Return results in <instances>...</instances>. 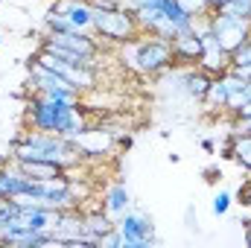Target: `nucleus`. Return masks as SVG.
<instances>
[{"label": "nucleus", "mask_w": 251, "mask_h": 248, "mask_svg": "<svg viewBox=\"0 0 251 248\" xmlns=\"http://www.w3.org/2000/svg\"><path fill=\"white\" fill-rule=\"evenodd\" d=\"M50 12L64 15L73 24V29H79V32H94V9L88 0H53Z\"/></svg>", "instance_id": "9"}, {"label": "nucleus", "mask_w": 251, "mask_h": 248, "mask_svg": "<svg viewBox=\"0 0 251 248\" xmlns=\"http://www.w3.org/2000/svg\"><path fill=\"white\" fill-rule=\"evenodd\" d=\"M207 21H210V29L219 41V47L231 56L234 50H240L246 41L251 38V24L249 21H240V18H231V15H222V12H207Z\"/></svg>", "instance_id": "7"}, {"label": "nucleus", "mask_w": 251, "mask_h": 248, "mask_svg": "<svg viewBox=\"0 0 251 248\" xmlns=\"http://www.w3.org/2000/svg\"><path fill=\"white\" fill-rule=\"evenodd\" d=\"M94 32L102 41L117 47V44H123L128 38H134L140 29H137L134 15L126 6H120V9H108V12H94Z\"/></svg>", "instance_id": "5"}, {"label": "nucleus", "mask_w": 251, "mask_h": 248, "mask_svg": "<svg viewBox=\"0 0 251 248\" xmlns=\"http://www.w3.org/2000/svg\"><path fill=\"white\" fill-rule=\"evenodd\" d=\"M187 15H193V18H201V15H207V3L204 0H176Z\"/></svg>", "instance_id": "20"}, {"label": "nucleus", "mask_w": 251, "mask_h": 248, "mask_svg": "<svg viewBox=\"0 0 251 248\" xmlns=\"http://www.w3.org/2000/svg\"><path fill=\"white\" fill-rule=\"evenodd\" d=\"M9 152H12V161H50V164H59L62 170H76L88 161V155L76 140H67L50 131H35V128L15 137Z\"/></svg>", "instance_id": "2"}, {"label": "nucleus", "mask_w": 251, "mask_h": 248, "mask_svg": "<svg viewBox=\"0 0 251 248\" xmlns=\"http://www.w3.org/2000/svg\"><path fill=\"white\" fill-rule=\"evenodd\" d=\"M249 24H251V18H249Z\"/></svg>", "instance_id": "34"}, {"label": "nucleus", "mask_w": 251, "mask_h": 248, "mask_svg": "<svg viewBox=\"0 0 251 248\" xmlns=\"http://www.w3.org/2000/svg\"><path fill=\"white\" fill-rule=\"evenodd\" d=\"M9 164H12V152H9V155H0V170L9 167Z\"/></svg>", "instance_id": "31"}, {"label": "nucleus", "mask_w": 251, "mask_h": 248, "mask_svg": "<svg viewBox=\"0 0 251 248\" xmlns=\"http://www.w3.org/2000/svg\"><path fill=\"white\" fill-rule=\"evenodd\" d=\"M240 117H251V99L240 108V111H237V114H234V120H240Z\"/></svg>", "instance_id": "30"}, {"label": "nucleus", "mask_w": 251, "mask_h": 248, "mask_svg": "<svg viewBox=\"0 0 251 248\" xmlns=\"http://www.w3.org/2000/svg\"><path fill=\"white\" fill-rule=\"evenodd\" d=\"M24 175L29 178H38V181H47V178H59L64 175V170L59 164H50V161H12Z\"/></svg>", "instance_id": "14"}, {"label": "nucleus", "mask_w": 251, "mask_h": 248, "mask_svg": "<svg viewBox=\"0 0 251 248\" xmlns=\"http://www.w3.org/2000/svg\"><path fill=\"white\" fill-rule=\"evenodd\" d=\"M231 70H234L240 79H249L251 82V64H231Z\"/></svg>", "instance_id": "27"}, {"label": "nucleus", "mask_w": 251, "mask_h": 248, "mask_svg": "<svg viewBox=\"0 0 251 248\" xmlns=\"http://www.w3.org/2000/svg\"><path fill=\"white\" fill-rule=\"evenodd\" d=\"M201 149L213 155V152H216V140H213V137H201Z\"/></svg>", "instance_id": "28"}, {"label": "nucleus", "mask_w": 251, "mask_h": 248, "mask_svg": "<svg viewBox=\"0 0 251 248\" xmlns=\"http://www.w3.org/2000/svg\"><path fill=\"white\" fill-rule=\"evenodd\" d=\"M237 198H240L243 207H251V181H246V184L237 190Z\"/></svg>", "instance_id": "25"}, {"label": "nucleus", "mask_w": 251, "mask_h": 248, "mask_svg": "<svg viewBox=\"0 0 251 248\" xmlns=\"http://www.w3.org/2000/svg\"><path fill=\"white\" fill-rule=\"evenodd\" d=\"M234 137V164L251 173V134H231Z\"/></svg>", "instance_id": "16"}, {"label": "nucleus", "mask_w": 251, "mask_h": 248, "mask_svg": "<svg viewBox=\"0 0 251 248\" xmlns=\"http://www.w3.org/2000/svg\"><path fill=\"white\" fill-rule=\"evenodd\" d=\"M0 47H3V35H0Z\"/></svg>", "instance_id": "33"}, {"label": "nucleus", "mask_w": 251, "mask_h": 248, "mask_svg": "<svg viewBox=\"0 0 251 248\" xmlns=\"http://www.w3.org/2000/svg\"><path fill=\"white\" fill-rule=\"evenodd\" d=\"M117 56L126 67H131L140 76H164L173 67V44L167 38H158L152 32H137L123 44H117Z\"/></svg>", "instance_id": "3"}, {"label": "nucleus", "mask_w": 251, "mask_h": 248, "mask_svg": "<svg viewBox=\"0 0 251 248\" xmlns=\"http://www.w3.org/2000/svg\"><path fill=\"white\" fill-rule=\"evenodd\" d=\"M219 12L222 15H231V18H240V21H249L251 18V0H225V6Z\"/></svg>", "instance_id": "17"}, {"label": "nucleus", "mask_w": 251, "mask_h": 248, "mask_svg": "<svg viewBox=\"0 0 251 248\" xmlns=\"http://www.w3.org/2000/svg\"><path fill=\"white\" fill-rule=\"evenodd\" d=\"M219 158H222V161H234V137H231V131H228V137H225L222 146H219Z\"/></svg>", "instance_id": "24"}, {"label": "nucleus", "mask_w": 251, "mask_h": 248, "mask_svg": "<svg viewBox=\"0 0 251 248\" xmlns=\"http://www.w3.org/2000/svg\"><path fill=\"white\" fill-rule=\"evenodd\" d=\"M117 234L123 237V248H149L158 246L161 240L155 237V222L143 210H126L117 219Z\"/></svg>", "instance_id": "6"}, {"label": "nucleus", "mask_w": 251, "mask_h": 248, "mask_svg": "<svg viewBox=\"0 0 251 248\" xmlns=\"http://www.w3.org/2000/svg\"><path fill=\"white\" fill-rule=\"evenodd\" d=\"M246 243H249V246H251V222H249V225H246Z\"/></svg>", "instance_id": "32"}, {"label": "nucleus", "mask_w": 251, "mask_h": 248, "mask_svg": "<svg viewBox=\"0 0 251 248\" xmlns=\"http://www.w3.org/2000/svg\"><path fill=\"white\" fill-rule=\"evenodd\" d=\"M50 237L56 240V246L82 248V237H85V210H79V207L59 210Z\"/></svg>", "instance_id": "8"}, {"label": "nucleus", "mask_w": 251, "mask_h": 248, "mask_svg": "<svg viewBox=\"0 0 251 248\" xmlns=\"http://www.w3.org/2000/svg\"><path fill=\"white\" fill-rule=\"evenodd\" d=\"M231 204H234V193L219 190V193L213 196V201H210V210H213V216H228Z\"/></svg>", "instance_id": "18"}, {"label": "nucleus", "mask_w": 251, "mask_h": 248, "mask_svg": "<svg viewBox=\"0 0 251 248\" xmlns=\"http://www.w3.org/2000/svg\"><path fill=\"white\" fill-rule=\"evenodd\" d=\"M26 91L29 94H44L53 99H67V102H82V94L64 79L56 70H47L44 64H38L35 59L26 62Z\"/></svg>", "instance_id": "4"}, {"label": "nucleus", "mask_w": 251, "mask_h": 248, "mask_svg": "<svg viewBox=\"0 0 251 248\" xmlns=\"http://www.w3.org/2000/svg\"><path fill=\"white\" fill-rule=\"evenodd\" d=\"M44 26H47V32H53V35H59V32H73V24H70L64 15H53V12L44 15Z\"/></svg>", "instance_id": "19"}, {"label": "nucleus", "mask_w": 251, "mask_h": 248, "mask_svg": "<svg viewBox=\"0 0 251 248\" xmlns=\"http://www.w3.org/2000/svg\"><path fill=\"white\" fill-rule=\"evenodd\" d=\"M26 125L35 131H50L67 140H76L88 128V114L82 102L53 99L44 94H32L26 99Z\"/></svg>", "instance_id": "1"}, {"label": "nucleus", "mask_w": 251, "mask_h": 248, "mask_svg": "<svg viewBox=\"0 0 251 248\" xmlns=\"http://www.w3.org/2000/svg\"><path fill=\"white\" fill-rule=\"evenodd\" d=\"M128 207H131V193H128V187H126L123 181H117V184H111L105 190V196H102V210H105L111 219H120Z\"/></svg>", "instance_id": "12"}, {"label": "nucleus", "mask_w": 251, "mask_h": 248, "mask_svg": "<svg viewBox=\"0 0 251 248\" xmlns=\"http://www.w3.org/2000/svg\"><path fill=\"white\" fill-rule=\"evenodd\" d=\"M114 228H117V219H111L102 207H100V210H88V213H85V237L97 240V246H100V240H102L108 231H114Z\"/></svg>", "instance_id": "13"}, {"label": "nucleus", "mask_w": 251, "mask_h": 248, "mask_svg": "<svg viewBox=\"0 0 251 248\" xmlns=\"http://www.w3.org/2000/svg\"><path fill=\"white\" fill-rule=\"evenodd\" d=\"M170 44H173V64L176 67H196L199 64V59H201V38L196 32L178 35Z\"/></svg>", "instance_id": "10"}, {"label": "nucleus", "mask_w": 251, "mask_h": 248, "mask_svg": "<svg viewBox=\"0 0 251 248\" xmlns=\"http://www.w3.org/2000/svg\"><path fill=\"white\" fill-rule=\"evenodd\" d=\"M201 102H204L207 108H213V111H225V102H228V85H225L222 76H213V79H210L207 94H204Z\"/></svg>", "instance_id": "15"}, {"label": "nucleus", "mask_w": 251, "mask_h": 248, "mask_svg": "<svg viewBox=\"0 0 251 248\" xmlns=\"http://www.w3.org/2000/svg\"><path fill=\"white\" fill-rule=\"evenodd\" d=\"M204 3H207V12H219L225 6V0H204Z\"/></svg>", "instance_id": "29"}, {"label": "nucleus", "mask_w": 251, "mask_h": 248, "mask_svg": "<svg viewBox=\"0 0 251 248\" xmlns=\"http://www.w3.org/2000/svg\"><path fill=\"white\" fill-rule=\"evenodd\" d=\"M32 184H35V178L24 175L15 164L0 170V198H18L24 193H32Z\"/></svg>", "instance_id": "11"}, {"label": "nucleus", "mask_w": 251, "mask_h": 248, "mask_svg": "<svg viewBox=\"0 0 251 248\" xmlns=\"http://www.w3.org/2000/svg\"><path fill=\"white\" fill-rule=\"evenodd\" d=\"M94 12H108V9H120L123 0H88Z\"/></svg>", "instance_id": "23"}, {"label": "nucleus", "mask_w": 251, "mask_h": 248, "mask_svg": "<svg viewBox=\"0 0 251 248\" xmlns=\"http://www.w3.org/2000/svg\"><path fill=\"white\" fill-rule=\"evenodd\" d=\"M100 248H123V237L117 234V228H114V231H108V234L100 240Z\"/></svg>", "instance_id": "22"}, {"label": "nucleus", "mask_w": 251, "mask_h": 248, "mask_svg": "<svg viewBox=\"0 0 251 248\" xmlns=\"http://www.w3.org/2000/svg\"><path fill=\"white\" fill-rule=\"evenodd\" d=\"M231 64H251V38L240 47V50L231 53Z\"/></svg>", "instance_id": "21"}, {"label": "nucleus", "mask_w": 251, "mask_h": 248, "mask_svg": "<svg viewBox=\"0 0 251 248\" xmlns=\"http://www.w3.org/2000/svg\"><path fill=\"white\" fill-rule=\"evenodd\" d=\"M201 175H204V181H207V184H216V178H222L219 167H204V170H201Z\"/></svg>", "instance_id": "26"}]
</instances>
